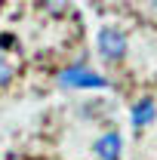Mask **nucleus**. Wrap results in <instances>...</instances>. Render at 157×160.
<instances>
[{"label":"nucleus","instance_id":"obj_8","mask_svg":"<svg viewBox=\"0 0 157 160\" xmlns=\"http://www.w3.org/2000/svg\"><path fill=\"white\" fill-rule=\"evenodd\" d=\"M154 9H157V0H154Z\"/></svg>","mask_w":157,"mask_h":160},{"label":"nucleus","instance_id":"obj_1","mask_svg":"<svg viewBox=\"0 0 157 160\" xmlns=\"http://www.w3.org/2000/svg\"><path fill=\"white\" fill-rule=\"evenodd\" d=\"M59 86H65V89H105L108 80L83 65H71V68L59 71Z\"/></svg>","mask_w":157,"mask_h":160},{"label":"nucleus","instance_id":"obj_7","mask_svg":"<svg viewBox=\"0 0 157 160\" xmlns=\"http://www.w3.org/2000/svg\"><path fill=\"white\" fill-rule=\"evenodd\" d=\"M43 160H53V157H43Z\"/></svg>","mask_w":157,"mask_h":160},{"label":"nucleus","instance_id":"obj_4","mask_svg":"<svg viewBox=\"0 0 157 160\" xmlns=\"http://www.w3.org/2000/svg\"><path fill=\"white\" fill-rule=\"evenodd\" d=\"M157 108L151 99H139L136 105H133V126H148L151 120H154Z\"/></svg>","mask_w":157,"mask_h":160},{"label":"nucleus","instance_id":"obj_2","mask_svg":"<svg viewBox=\"0 0 157 160\" xmlns=\"http://www.w3.org/2000/svg\"><path fill=\"white\" fill-rule=\"evenodd\" d=\"M99 52L108 62H120L126 56V34L120 28H102L99 31Z\"/></svg>","mask_w":157,"mask_h":160},{"label":"nucleus","instance_id":"obj_3","mask_svg":"<svg viewBox=\"0 0 157 160\" xmlns=\"http://www.w3.org/2000/svg\"><path fill=\"white\" fill-rule=\"evenodd\" d=\"M120 148H123L120 132H105V136L93 145V151H96L99 160H120Z\"/></svg>","mask_w":157,"mask_h":160},{"label":"nucleus","instance_id":"obj_6","mask_svg":"<svg viewBox=\"0 0 157 160\" xmlns=\"http://www.w3.org/2000/svg\"><path fill=\"white\" fill-rule=\"evenodd\" d=\"M37 3L49 16H65V9H68V0H37Z\"/></svg>","mask_w":157,"mask_h":160},{"label":"nucleus","instance_id":"obj_9","mask_svg":"<svg viewBox=\"0 0 157 160\" xmlns=\"http://www.w3.org/2000/svg\"><path fill=\"white\" fill-rule=\"evenodd\" d=\"M0 6H3V0H0Z\"/></svg>","mask_w":157,"mask_h":160},{"label":"nucleus","instance_id":"obj_5","mask_svg":"<svg viewBox=\"0 0 157 160\" xmlns=\"http://www.w3.org/2000/svg\"><path fill=\"white\" fill-rule=\"evenodd\" d=\"M13 77H16L13 62L6 59V56H0V89H3V86H9V83H13Z\"/></svg>","mask_w":157,"mask_h":160}]
</instances>
